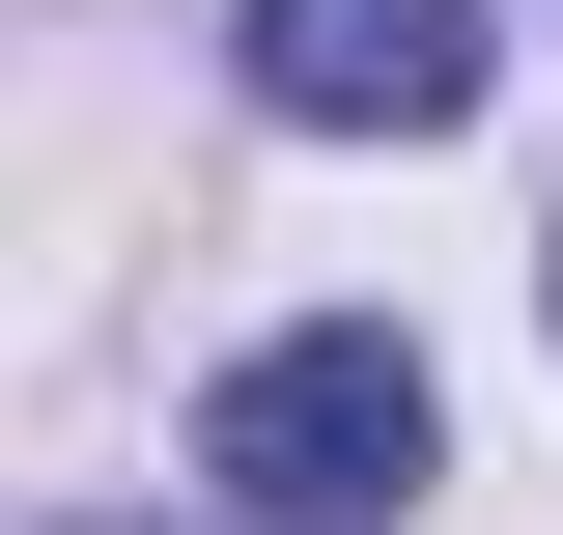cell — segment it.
Returning <instances> with one entry per match:
<instances>
[{"instance_id": "obj_1", "label": "cell", "mask_w": 563, "mask_h": 535, "mask_svg": "<svg viewBox=\"0 0 563 535\" xmlns=\"http://www.w3.org/2000/svg\"><path fill=\"white\" fill-rule=\"evenodd\" d=\"M198 479H225V535H395L451 479V395H422L395 310H310V338H254L198 395Z\"/></svg>"}, {"instance_id": "obj_2", "label": "cell", "mask_w": 563, "mask_h": 535, "mask_svg": "<svg viewBox=\"0 0 563 535\" xmlns=\"http://www.w3.org/2000/svg\"><path fill=\"white\" fill-rule=\"evenodd\" d=\"M225 57H254V113H310V141H451L507 85V29L479 0H225Z\"/></svg>"}, {"instance_id": "obj_3", "label": "cell", "mask_w": 563, "mask_h": 535, "mask_svg": "<svg viewBox=\"0 0 563 535\" xmlns=\"http://www.w3.org/2000/svg\"><path fill=\"white\" fill-rule=\"evenodd\" d=\"M57 535H169V507H57Z\"/></svg>"}]
</instances>
